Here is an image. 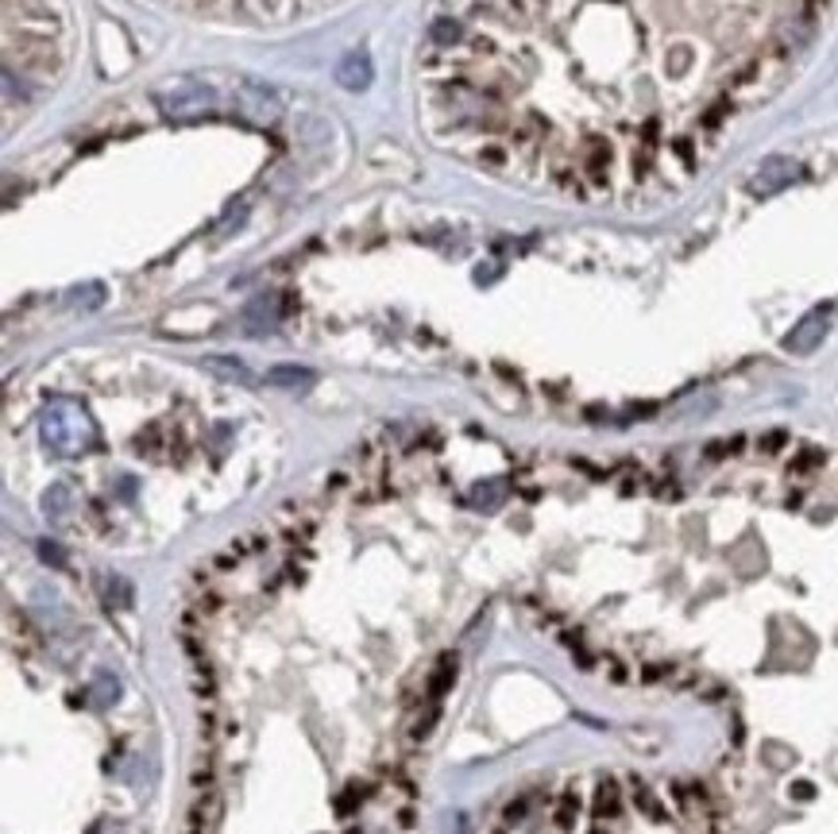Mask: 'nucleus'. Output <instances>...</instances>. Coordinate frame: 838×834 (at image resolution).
I'll return each instance as SVG.
<instances>
[{"instance_id":"1","label":"nucleus","mask_w":838,"mask_h":834,"mask_svg":"<svg viewBox=\"0 0 838 834\" xmlns=\"http://www.w3.org/2000/svg\"><path fill=\"white\" fill-rule=\"evenodd\" d=\"M158 104L166 109V116H194L201 112L205 104H213V89H205V86H182V89H174L171 97H158Z\"/></svg>"},{"instance_id":"2","label":"nucleus","mask_w":838,"mask_h":834,"mask_svg":"<svg viewBox=\"0 0 838 834\" xmlns=\"http://www.w3.org/2000/svg\"><path fill=\"white\" fill-rule=\"evenodd\" d=\"M371 78H375V66H371V58L364 55V50H352V55H344L341 66H336V81H341L344 89H352V93L367 89Z\"/></svg>"},{"instance_id":"3","label":"nucleus","mask_w":838,"mask_h":834,"mask_svg":"<svg viewBox=\"0 0 838 834\" xmlns=\"http://www.w3.org/2000/svg\"><path fill=\"white\" fill-rule=\"evenodd\" d=\"M796 174H800V166H796L792 158H769V163L757 171V182H753V189H777L784 182H792Z\"/></svg>"},{"instance_id":"4","label":"nucleus","mask_w":838,"mask_h":834,"mask_svg":"<svg viewBox=\"0 0 838 834\" xmlns=\"http://www.w3.org/2000/svg\"><path fill=\"white\" fill-rule=\"evenodd\" d=\"M823 321H826V310L811 313L808 321H803L800 329H796V333L788 336V348H792V352H808V348H811V344H815V340H819V336H823Z\"/></svg>"},{"instance_id":"5","label":"nucleus","mask_w":838,"mask_h":834,"mask_svg":"<svg viewBox=\"0 0 838 834\" xmlns=\"http://www.w3.org/2000/svg\"><path fill=\"white\" fill-rule=\"evenodd\" d=\"M267 383L271 386H310L313 383V371L310 367H298V363H279L267 371Z\"/></svg>"},{"instance_id":"6","label":"nucleus","mask_w":838,"mask_h":834,"mask_svg":"<svg viewBox=\"0 0 838 834\" xmlns=\"http://www.w3.org/2000/svg\"><path fill=\"white\" fill-rule=\"evenodd\" d=\"M596 815L607 819V815H619V784L614 780H603L599 792H596Z\"/></svg>"},{"instance_id":"7","label":"nucleus","mask_w":838,"mask_h":834,"mask_svg":"<svg viewBox=\"0 0 838 834\" xmlns=\"http://www.w3.org/2000/svg\"><path fill=\"white\" fill-rule=\"evenodd\" d=\"M429 39L441 47H452L456 39H460V24H456V19H437V24L429 27Z\"/></svg>"},{"instance_id":"8","label":"nucleus","mask_w":838,"mask_h":834,"mask_svg":"<svg viewBox=\"0 0 838 834\" xmlns=\"http://www.w3.org/2000/svg\"><path fill=\"white\" fill-rule=\"evenodd\" d=\"M213 371H225V379H240V383H248V367H243L240 360H220V356H213V360H205Z\"/></svg>"},{"instance_id":"9","label":"nucleus","mask_w":838,"mask_h":834,"mask_svg":"<svg viewBox=\"0 0 838 834\" xmlns=\"http://www.w3.org/2000/svg\"><path fill=\"white\" fill-rule=\"evenodd\" d=\"M727 112H730V104L727 101H719V104H711V109L703 112V128H719V124L727 120Z\"/></svg>"},{"instance_id":"10","label":"nucleus","mask_w":838,"mask_h":834,"mask_svg":"<svg viewBox=\"0 0 838 834\" xmlns=\"http://www.w3.org/2000/svg\"><path fill=\"white\" fill-rule=\"evenodd\" d=\"M39 553H43L50 564H62V553H58V545H39Z\"/></svg>"},{"instance_id":"11","label":"nucleus","mask_w":838,"mask_h":834,"mask_svg":"<svg viewBox=\"0 0 838 834\" xmlns=\"http://www.w3.org/2000/svg\"><path fill=\"white\" fill-rule=\"evenodd\" d=\"M259 4H263V8H267V0H259Z\"/></svg>"}]
</instances>
